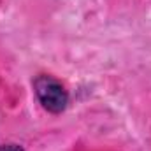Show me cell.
Returning a JSON list of instances; mask_svg holds the SVG:
<instances>
[{
  "mask_svg": "<svg viewBox=\"0 0 151 151\" xmlns=\"http://www.w3.org/2000/svg\"><path fill=\"white\" fill-rule=\"evenodd\" d=\"M0 151H25L19 144H5V146H0Z\"/></svg>",
  "mask_w": 151,
  "mask_h": 151,
  "instance_id": "obj_2",
  "label": "cell"
},
{
  "mask_svg": "<svg viewBox=\"0 0 151 151\" xmlns=\"http://www.w3.org/2000/svg\"><path fill=\"white\" fill-rule=\"evenodd\" d=\"M34 91L40 106L51 114L63 113L69 106V91L53 76L39 74L34 79Z\"/></svg>",
  "mask_w": 151,
  "mask_h": 151,
  "instance_id": "obj_1",
  "label": "cell"
}]
</instances>
